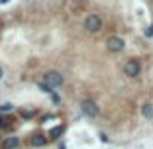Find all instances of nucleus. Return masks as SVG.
I'll return each instance as SVG.
<instances>
[{
    "label": "nucleus",
    "mask_w": 153,
    "mask_h": 149,
    "mask_svg": "<svg viewBox=\"0 0 153 149\" xmlns=\"http://www.w3.org/2000/svg\"><path fill=\"white\" fill-rule=\"evenodd\" d=\"M85 27H86V32L90 33H96L102 30V20H100V16H96V14H88L85 18Z\"/></svg>",
    "instance_id": "f257e3e1"
},
{
    "label": "nucleus",
    "mask_w": 153,
    "mask_h": 149,
    "mask_svg": "<svg viewBox=\"0 0 153 149\" xmlns=\"http://www.w3.org/2000/svg\"><path fill=\"white\" fill-rule=\"evenodd\" d=\"M43 82H45V85H49L51 88H57V86L63 85V75L57 73V71H47L43 75Z\"/></svg>",
    "instance_id": "f03ea898"
},
{
    "label": "nucleus",
    "mask_w": 153,
    "mask_h": 149,
    "mask_svg": "<svg viewBox=\"0 0 153 149\" xmlns=\"http://www.w3.org/2000/svg\"><path fill=\"white\" fill-rule=\"evenodd\" d=\"M124 73H126L130 79L140 77V73H141L140 61H137V59H130V61H126V65H124Z\"/></svg>",
    "instance_id": "7ed1b4c3"
},
{
    "label": "nucleus",
    "mask_w": 153,
    "mask_h": 149,
    "mask_svg": "<svg viewBox=\"0 0 153 149\" xmlns=\"http://www.w3.org/2000/svg\"><path fill=\"white\" fill-rule=\"evenodd\" d=\"M106 47H108V51H112V53H120V51H124V47H126V41L122 39V37L118 36H112L106 39Z\"/></svg>",
    "instance_id": "20e7f679"
},
{
    "label": "nucleus",
    "mask_w": 153,
    "mask_h": 149,
    "mask_svg": "<svg viewBox=\"0 0 153 149\" xmlns=\"http://www.w3.org/2000/svg\"><path fill=\"white\" fill-rule=\"evenodd\" d=\"M81 110L85 116L88 118H96L98 116V106H96V102H92V100H82L81 102Z\"/></svg>",
    "instance_id": "39448f33"
},
{
    "label": "nucleus",
    "mask_w": 153,
    "mask_h": 149,
    "mask_svg": "<svg viewBox=\"0 0 153 149\" xmlns=\"http://www.w3.org/2000/svg\"><path fill=\"white\" fill-rule=\"evenodd\" d=\"M20 145V139L16 136H12V137H6L2 143H0V149H16Z\"/></svg>",
    "instance_id": "423d86ee"
},
{
    "label": "nucleus",
    "mask_w": 153,
    "mask_h": 149,
    "mask_svg": "<svg viewBox=\"0 0 153 149\" xmlns=\"http://www.w3.org/2000/svg\"><path fill=\"white\" fill-rule=\"evenodd\" d=\"M45 143H47V137L41 136V133H36L33 137H30V145L32 147H43Z\"/></svg>",
    "instance_id": "0eeeda50"
},
{
    "label": "nucleus",
    "mask_w": 153,
    "mask_h": 149,
    "mask_svg": "<svg viewBox=\"0 0 153 149\" xmlns=\"http://www.w3.org/2000/svg\"><path fill=\"white\" fill-rule=\"evenodd\" d=\"M12 128V118L0 114V130H10Z\"/></svg>",
    "instance_id": "6e6552de"
},
{
    "label": "nucleus",
    "mask_w": 153,
    "mask_h": 149,
    "mask_svg": "<svg viewBox=\"0 0 153 149\" xmlns=\"http://www.w3.org/2000/svg\"><path fill=\"white\" fill-rule=\"evenodd\" d=\"M141 114H143L145 118H147V120H153V104H143V106H141Z\"/></svg>",
    "instance_id": "1a4fd4ad"
},
{
    "label": "nucleus",
    "mask_w": 153,
    "mask_h": 149,
    "mask_svg": "<svg viewBox=\"0 0 153 149\" xmlns=\"http://www.w3.org/2000/svg\"><path fill=\"white\" fill-rule=\"evenodd\" d=\"M63 130H65V126H63V124H61V126H55L53 130L49 131V137H59L61 133H63Z\"/></svg>",
    "instance_id": "9d476101"
},
{
    "label": "nucleus",
    "mask_w": 153,
    "mask_h": 149,
    "mask_svg": "<svg viewBox=\"0 0 153 149\" xmlns=\"http://www.w3.org/2000/svg\"><path fill=\"white\" fill-rule=\"evenodd\" d=\"M12 110H14V104H10V102L0 104V114H8V112H12Z\"/></svg>",
    "instance_id": "9b49d317"
},
{
    "label": "nucleus",
    "mask_w": 153,
    "mask_h": 149,
    "mask_svg": "<svg viewBox=\"0 0 153 149\" xmlns=\"http://www.w3.org/2000/svg\"><path fill=\"white\" fill-rule=\"evenodd\" d=\"M37 86H39V88H41L43 92H53V88H51L49 85H45L43 81H39V82H37Z\"/></svg>",
    "instance_id": "f8f14e48"
},
{
    "label": "nucleus",
    "mask_w": 153,
    "mask_h": 149,
    "mask_svg": "<svg viewBox=\"0 0 153 149\" xmlns=\"http://www.w3.org/2000/svg\"><path fill=\"white\" fill-rule=\"evenodd\" d=\"M20 114H22V118H32L33 116V110H22Z\"/></svg>",
    "instance_id": "ddd939ff"
},
{
    "label": "nucleus",
    "mask_w": 153,
    "mask_h": 149,
    "mask_svg": "<svg viewBox=\"0 0 153 149\" xmlns=\"http://www.w3.org/2000/svg\"><path fill=\"white\" fill-rule=\"evenodd\" d=\"M145 36H147V37H153V26H147V30H145Z\"/></svg>",
    "instance_id": "4468645a"
},
{
    "label": "nucleus",
    "mask_w": 153,
    "mask_h": 149,
    "mask_svg": "<svg viewBox=\"0 0 153 149\" xmlns=\"http://www.w3.org/2000/svg\"><path fill=\"white\" fill-rule=\"evenodd\" d=\"M4 79V71H2V67H0V81Z\"/></svg>",
    "instance_id": "2eb2a0df"
},
{
    "label": "nucleus",
    "mask_w": 153,
    "mask_h": 149,
    "mask_svg": "<svg viewBox=\"0 0 153 149\" xmlns=\"http://www.w3.org/2000/svg\"><path fill=\"white\" fill-rule=\"evenodd\" d=\"M10 0H0V4H8Z\"/></svg>",
    "instance_id": "dca6fc26"
},
{
    "label": "nucleus",
    "mask_w": 153,
    "mask_h": 149,
    "mask_svg": "<svg viewBox=\"0 0 153 149\" xmlns=\"http://www.w3.org/2000/svg\"><path fill=\"white\" fill-rule=\"evenodd\" d=\"M59 149H67V147H65V145H63V143H61V145H59Z\"/></svg>",
    "instance_id": "f3484780"
}]
</instances>
